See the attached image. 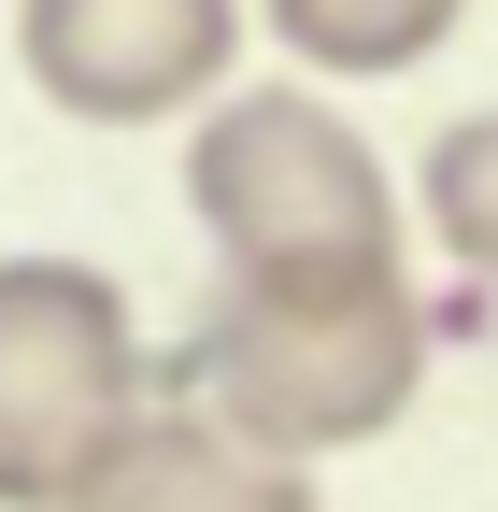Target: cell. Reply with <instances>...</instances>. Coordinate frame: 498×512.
<instances>
[{
  "instance_id": "2",
  "label": "cell",
  "mask_w": 498,
  "mask_h": 512,
  "mask_svg": "<svg viewBox=\"0 0 498 512\" xmlns=\"http://www.w3.org/2000/svg\"><path fill=\"white\" fill-rule=\"evenodd\" d=\"M185 214L228 271H413L385 157L314 86H228L185 128Z\"/></svg>"
},
{
  "instance_id": "3",
  "label": "cell",
  "mask_w": 498,
  "mask_h": 512,
  "mask_svg": "<svg viewBox=\"0 0 498 512\" xmlns=\"http://www.w3.org/2000/svg\"><path fill=\"white\" fill-rule=\"evenodd\" d=\"M157 413V356L114 271L0 256V512H72Z\"/></svg>"
},
{
  "instance_id": "6",
  "label": "cell",
  "mask_w": 498,
  "mask_h": 512,
  "mask_svg": "<svg viewBox=\"0 0 498 512\" xmlns=\"http://www.w3.org/2000/svg\"><path fill=\"white\" fill-rule=\"evenodd\" d=\"M257 43H285L299 72H413L456 43V0H271Z\"/></svg>"
},
{
  "instance_id": "5",
  "label": "cell",
  "mask_w": 498,
  "mask_h": 512,
  "mask_svg": "<svg viewBox=\"0 0 498 512\" xmlns=\"http://www.w3.org/2000/svg\"><path fill=\"white\" fill-rule=\"evenodd\" d=\"M72 512H328V498H314V470H285V456H257V441L200 427L185 399H157L129 427V456H114Z\"/></svg>"
},
{
  "instance_id": "7",
  "label": "cell",
  "mask_w": 498,
  "mask_h": 512,
  "mask_svg": "<svg viewBox=\"0 0 498 512\" xmlns=\"http://www.w3.org/2000/svg\"><path fill=\"white\" fill-rule=\"evenodd\" d=\"M413 214H427V242H442L456 271L498 285V114H456L442 143L413 157Z\"/></svg>"
},
{
  "instance_id": "4",
  "label": "cell",
  "mask_w": 498,
  "mask_h": 512,
  "mask_svg": "<svg viewBox=\"0 0 498 512\" xmlns=\"http://www.w3.org/2000/svg\"><path fill=\"white\" fill-rule=\"evenodd\" d=\"M242 43H257V15H228V0H29L15 15L29 86L72 128H171L185 100L214 114Z\"/></svg>"
},
{
  "instance_id": "1",
  "label": "cell",
  "mask_w": 498,
  "mask_h": 512,
  "mask_svg": "<svg viewBox=\"0 0 498 512\" xmlns=\"http://www.w3.org/2000/svg\"><path fill=\"white\" fill-rule=\"evenodd\" d=\"M157 384L200 427L257 441V456L314 470L385 441L427 384V313L413 271H214V299L185 313V342L157 356Z\"/></svg>"
}]
</instances>
